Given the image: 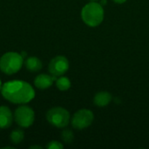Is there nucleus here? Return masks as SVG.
Returning a JSON list of instances; mask_svg holds the SVG:
<instances>
[{
    "label": "nucleus",
    "mask_w": 149,
    "mask_h": 149,
    "mask_svg": "<svg viewBox=\"0 0 149 149\" xmlns=\"http://www.w3.org/2000/svg\"><path fill=\"white\" fill-rule=\"evenodd\" d=\"M57 77L52 75V74H46V73H40L36 76V78L33 80V85L36 88L39 90H45L50 88L53 83L56 81Z\"/></svg>",
    "instance_id": "nucleus-8"
},
{
    "label": "nucleus",
    "mask_w": 149,
    "mask_h": 149,
    "mask_svg": "<svg viewBox=\"0 0 149 149\" xmlns=\"http://www.w3.org/2000/svg\"><path fill=\"white\" fill-rule=\"evenodd\" d=\"M73 139H74V134L71 129L65 128L62 131L61 140L63 142H65V144H71L73 141Z\"/></svg>",
    "instance_id": "nucleus-14"
},
{
    "label": "nucleus",
    "mask_w": 149,
    "mask_h": 149,
    "mask_svg": "<svg viewBox=\"0 0 149 149\" xmlns=\"http://www.w3.org/2000/svg\"><path fill=\"white\" fill-rule=\"evenodd\" d=\"M24 132L23 131V129H21V127L13 129L10 134V141L14 145L20 144L24 141Z\"/></svg>",
    "instance_id": "nucleus-12"
},
{
    "label": "nucleus",
    "mask_w": 149,
    "mask_h": 149,
    "mask_svg": "<svg viewBox=\"0 0 149 149\" xmlns=\"http://www.w3.org/2000/svg\"><path fill=\"white\" fill-rule=\"evenodd\" d=\"M81 18L83 22L90 27H96L100 25L104 19L103 6L95 1L86 3L82 8Z\"/></svg>",
    "instance_id": "nucleus-2"
},
{
    "label": "nucleus",
    "mask_w": 149,
    "mask_h": 149,
    "mask_svg": "<svg viewBox=\"0 0 149 149\" xmlns=\"http://www.w3.org/2000/svg\"><path fill=\"white\" fill-rule=\"evenodd\" d=\"M69 69V61L66 57L58 55L52 58L48 65V71L50 74L59 77L64 75Z\"/></svg>",
    "instance_id": "nucleus-7"
},
{
    "label": "nucleus",
    "mask_w": 149,
    "mask_h": 149,
    "mask_svg": "<svg viewBox=\"0 0 149 149\" xmlns=\"http://www.w3.org/2000/svg\"><path fill=\"white\" fill-rule=\"evenodd\" d=\"M2 86H3V84H2V81H1V79H0V92H1V88H2Z\"/></svg>",
    "instance_id": "nucleus-19"
},
{
    "label": "nucleus",
    "mask_w": 149,
    "mask_h": 149,
    "mask_svg": "<svg viewBox=\"0 0 149 149\" xmlns=\"http://www.w3.org/2000/svg\"><path fill=\"white\" fill-rule=\"evenodd\" d=\"M30 149H33V148H38V149H42V147L41 146H37V145H33V146H31Z\"/></svg>",
    "instance_id": "nucleus-16"
},
{
    "label": "nucleus",
    "mask_w": 149,
    "mask_h": 149,
    "mask_svg": "<svg viewBox=\"0 0 149 149\" xmlns=\"http://www.w3.org/2000/svg\"><path fill=\"white\" fill-rule=\"evenodd\" d=\"M91 1H97V0H91Z\"/></svg>",
    "instance_id": "nucleus-20"
},
{
    "label": "nucleus",
    "mask_w": 149,
    "mask_h": 149,
    "mask_svg": "<svg viewBox=\"0 0 149 149\" xmlns=\"http://www.w3.org/2000/svg\"><path fill=\"white\" fill-rule=\"evenodd\" d=\"M24 58L17 52H8L0 58V71L6 75L18 72L24 66Z\"/></svg>",
    "instance_id": "nucleus-3"
},
{
    "label": "nucleus",
    "mask_w": 149,
    "mask_h": 149,
    "mask_svg": "<svg viewBox=\"0 0 149 149\" xmlns=\"http://www.w3.org/2000/svg\"><path fill=\"white\" fill-rule=\"evenodd\" d=\"M94 120L93 113L88 109H80L77 111L71 119V124L77 130H83L92 125Z\"/></svg>",
    "instance_id": "nucleus-6"
},
{
    "label": "nucleus",
    "mask_w": 149,
    "mask_h": 149,
    "mask_svg": "<svg viewBox=\"0 0 149 149\" xmlns=\"http://www.w3.org/2000/svg\"><path fill=\"white\" fill-rule=\"evenodd\" d=\"M114 3H125L127 0H113Z\"/></svg>",
    "instance_id": "nucleus-17"
},
{
    "label": "nucleus",
    "mask_w": 149,
    "mask_h": 149,
    "mask_svg": "<svg viewBox=\"0 0 149 149\" xmlns=\"http://www.w3.org/2000/svg\"><path fill=\"white\" fill-rule=\"evenodd\" d=\"M24 65L31 72H39L43 67V63L40 60L39 58L35 56H31L28 58H25L24 61Z\"/></svg>",
    "instance_id": "nucleus-10"
},
{
    "label": "nucleus",
    "mask_w": 149,
    "mask_h": 149,
    "mask_svg": "<svg viewBox=\"0 0 149 149\" xmlns=\"http://www.w3.org/2000/svg\"><path fill=\"white\" fill-rule=\"evenodd\" d=\"M112 99L113 97L110 93L103 91V92H99L95 94L93 98V102L97 107H104L112 101Z\"/></svg>",
    "instance_id": "nucleus-11"
},
{
    "label": "nucleus",
    "mask_w": 149,
    "mask_h": 149,
    "mask_svg": "<svg viewBox=\"0 0 149 149\" xmlns=\"http://www.w3.org/2000/svg\"><path fill=\"white\" fill-rule=\"evenodd\" d=\"M47 149H63L64 145L58 141H51L45 146Z\"/></svg>",
    "instance_id": "nucleus-15"
},
{
    "label": "nucleus",
    "mask_w": 149,
    "mask_h": 149,
    "mask_svg": "<svg viewBox=\"0 0 149 149\" xmlns=\"http://www.w3.org/2000/svg\"><path fill=\"white\" fill-rule=\"evenodd\" d=\"M0 93L4 100L15 105L28 104L36 95L33 86L24 80H10L3 83Z\"/></svg>",
    "instance_id": "nucleus-1"
},
{
    "label": "nucleus",
    "mask_w": 149,
    "mask_h": 149,
    "mask_svg": "<svg viewBox=\"0 0 149 149\" xmlns=\"http://www.w3.org/2000/svg\"><path fill=\"white\" fill-rule=\"evenodd\" d=\"M107 0H100V4L103 6V5H105L106 3H107Z\"/></svg>",
    "instance_id": "nucleus-18"
},
{
    "label": "nucleus",
    "mask_w": 149,
    "mask_h": 149,
    "mask_svg": "<svg viewBox=\"0 0 149 149\" xmlns=\"http://www.w3.org/2000/svg\"><path fill=\"white\" fill-rule=\"evenodd\" d=\"M14 121L21 128H28L31 127L35 121L34 110L27 106V104L19 105L13 113Z\"/></svg>",
    "instance_id": "nucleus-5"
},
{
    "label": "nucleus",
    "mask_w": 149,
    "mask_h": 149,
    "mask_svg": "<svg viewBox=\"0 0 149 149\" xmlns=\"http://www.w3.org/2000/svg\"><path fill=\"white\" fill-rule=\"evenodd\" d=\"M56 86L59 91H67L68 89H70L71 87V80L65 76H59L57 78L56 81H55Z\"/></svg>",
    "instance_id": "nucleus-13"
},
{
    "label": "nucleus",
    "mask_w": 149,
    "mask_h": 149,
    "mask_svg": "<svg viewBox=\"0 0 149 149\" xmlns=\"http://www.w3.org/2000/svg\"><path fill=\"white\" fill-rule=\"evenodd\" d=\"M45 118L49 124L57 128H65L71 122L70 113L62 107L50 108L46 112Z\"/></svg>",
    "instance_id": "nucleus-4"
},
{
    "label": "nucleus",
    "mask_w": 149,
    "mask_h": 149,
    "mask_svg": "<svg viewBox=\"0 0 149 149\" xmlns=\"http://www.w3.org/2000/svg\"><path fill=\"white\" fill-rule=\"evenodd\" d=\"M14 120V116L7 106H0V129H7L11 127Z\"/></svg>",
    "instance_id": "nucleus-9"
}]
</instances>
